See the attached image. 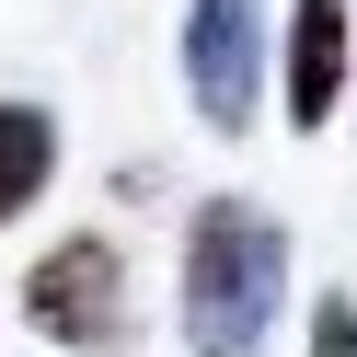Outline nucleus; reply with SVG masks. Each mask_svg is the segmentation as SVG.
<instances>
[{
  "mask_svg": "<svg viewBox=\"0 0 357 357\" xmlns=\"http://www.w3.org/2000/svg\"><path fill=\"white\" fill-rule=\"evenodd\" d=\"M288 311V231L254 196H208L185 219V265H173V323L196 357H265Z\"/></svg>",
  "mask_w": 357,
  "mask_h": 357,
  "instance_id": "1",
  "label": "nucleus"
},
{
  "mask_svg": "<svg viewBox=\"0 0 357 357\" xmlns=\"http://www.w3.org/2000/svg\"><path fill=\"white\" fill-rule=\"evenodd\" d=\"M24 323L47 334V346H70V357H116L127 334H139V311H127V254L104 231L47 242V254L24 265Z\"/></svg>",
  "mask_w": 357,
  "mask_h": 357,
  "instance_id": "2",
  "label": "nucleus"
},
{
  "mask_svg": "<svg viewBox=\"0 0 357 357\" xmlns=\"http://www.w3.org/2000/svg\"><path fill=\"white\" fill-rule=\"evenodd\" d=\"M185 93L219 139H242L265 104V0H185Z\"/></svg>",
  "mask_w": 357,
  "mask_h": 357,
  "instance_id": "3",
  "label": "nucleus"
},
{
  "mask_svg": "<svg viewBox=\"0 0 357 357\" xmlns=\"http://www.w3.org/2000/svg\"><path fill=\"white\" fill-rule=\"evenodd\" d=\"M277 93H288V127H334V104L357 93V24H346V0H288V24H277Z\"/></svg>",
  "mask_w": 357,
  "mask_h": 357,
  "instance_id": "4",
  "label": "nucleus"
},
{
  "mask_svg": "<svg viewBox=\"0 0 357 357\" xmlns=\"http://www.w3.org/2000/svg\"><path fill=\"white\" fill-rule=\"evenodd\" d=\"M47 185H58V116L24 104V93H0V231H12Z\"/></svg>",
  "mask_w": 357,
  "mask_h": 357,
  "instance_id": "5",
  "label": "nucleus"
},
{
  "mask_svg": "<svg viewBox=\"0 0 357 357\" xmlns=\"http://www.w3.org/2000/svg\"><path fill=\"white\" fill-rule=\"evenodd\" d=\"M311 357H357V300H346V288L311 300Z\"/></svg>",
  "mask_w": 357,
  "mask_h": 357,
  "instance_id": "6",
  "label": "nucleus"
}]
</instances>
